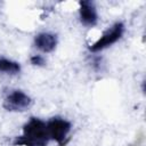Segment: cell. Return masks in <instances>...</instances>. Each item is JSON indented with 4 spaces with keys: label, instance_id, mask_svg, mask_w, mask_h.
<instances>
[{
    "label": "cell",
    "instance_id": "obj_6",
    "mask_svg": "<svg viewBox=\"0 0 146 146\" xmlns=\"http://www.w3.org/2000/svg\"><path fill=\"white\" fill-rule=\"evenodd\" d=\"M58 43L57 35L49 32H42L34 36V47L42 52H51L56 49Z\"/></svg>",
    "mask_w": 146,
    "mask_h": 146
},
{
    "label": "cell",
    "instance_id": "obj_4",
    "mask_svg": "<svg viewBox=\"0 0 146 146\" xmlns=\"http://www.w3.org/2000/svg\"><path fill=\"white\" fill-rule=\"evenodd\" d=\"M31 97L22 90H13L3 99L2 107L8 112H24L31 105Z\"/></svg>",
    "mask_w": 146,
    "mask_h": 146
},
{
    "label": "cell",
    "instance_id": "obj_1",
    "mask_svg": "<svg viewBox=\"0 0 146 146\" xmlns=\"http://www.w3.org/2000/svg\"><path fill=\"white\" fill-rule=\"evenodd\" d=\"M47 122L39 117H31L22 129V133L13 141L14 146H47L49 143Z\"/></svg>",
    "mask_w": 146,
    "mask_h": 146
},
{
    "label": "cell",
    "instance_id": "obj_3",
    "mask_svg": "<svg viewBox=\"0 0 146 146\" xmlns=\"http://www.w3.org/2000/svg\"><path fill=\"white\" fill-rule=\"evenodd\" d=\"M46 122L50 140L56 141L58 146H65L68 140V133L71 132V123L59 116L51 117Z\"/></svg>",
    "mask_w": 146,
    "mask_h": 146
},
{
    "label": "cell",
    "instance_id": "obj_5",
    "mask_svg": "<svg viewBox=\"0 0 146 146\" xmlns=\"http://www.w3.org/2000/svg\"><path fill=\"white\" fill-rule=\"evenodd\" d=\"M79 17L80 22L87 27H94L98 23L97 9L91 1L82 0L79 2Z\"/></svg>",
    "mask_w": 146,
    "mask_h": 146
},
{
    "label": "cell",
    "instance_id": "obj_2",
    "mask_svg": "<svg viewBox=\"0 0 146 146\" xmlns=\"http://www.w3.org/2000/svg\"><path fill=\"white\" fill-rule=\"evenodd\" d=\"M124 33V25L121 22H116L115 24H113L110 29H107L99 39H97L90 47L89 50L91 52H98L102 51L108 47H111L112 44L116 43L123 35Z\"/></svg>",
    "mask_w": 146,
    "mask_h": 146
},
{
    "label": "cell",
    "instance_id": "obj_8",
    "mask_svg": "<svg viewBox=\"0 0 146 146\" xmlns=\"http://www.w3.org/2000/svg\"><path fill=\"white\" fill-rule=\"evenodd\" d=\"M30 62L32 65L34 66H43L46 64V59L41 56V55H33L31 58H30Z\"/></svg>",
    "mask_w": 146,
    "mask_h": 146
},
{
    "label": "cell",
    "instance_id": "obj_7",
    "mask_svg": "<svg viewBox=\"0 0 146 146\" xmlns=\"http://www.w3.org/2000/svg\"><path fill=\"white\" fill-rule=\"evenodd\" d=\"M19 72H21L19 63L8 59V58L0 57V73L15 75V74H18Z\"/></svg>",
    "mask_w": 146,
    "mask_h": 146
}]
</instances>
